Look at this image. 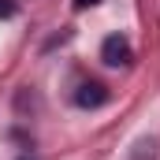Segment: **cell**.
<instances>
[{
  "label": "cell",
  "mask_w": 160,
  "mask_h": 160,
  "mask_svg": "<svg viewBox=\"0 0 160 160\" xmlns=\"http://www.w3.org/2000/svg\"><path fill=\"white\" fill-rule=\"evenodd\" d=\"M101 60H104L108 67H127V63L134 60V48H130V41L123 38V34H108L104 45H101Z\"/></svg>",
  "instance_id": "obj_1"
},
{
  "label": "cell",
  "mask_w": 160,
  "mask_h": 160,
  "mask_svg": "<svg viewBox=\"0 0 160 160\" xmlns=\"http://www.w3.org/2000/svg\"><path fill=\"white\" fill-rule=\"evenodd\" d=\"M75 104H78V108H101V104H108V86H101V82H82L78 89H75Z\"/></svg>",
  "instance_id": "obj_2"
},
{
  "label": "cell",
  "mask_w": 160,
  "mask_h": 160,
  "mask_svg": "<svg viewBox=\"0 0 160 160\" xmlns=\"http://www.w3.org/2000/svg\"><path fill=\"white\" fill-rule=\"evenodd\" d=\"M15 15V0H0V19H11Z\"/></svg>",
  "instance_id": "obj_3"
},
{
  "label": "cell",
  "mask_w": 160,
  "mask_h": 160,
  "mask_svg": "<svg viewBox=\"0 0 160 160\" xmlns=\"http://www.w3.org/2000/svg\"><path fill=\"white\" fill-rule=\"evenodd\" d=\"M93 4H101V0H75V8H93Z\"/></svg>",
  "instance_id": "obj_4"
},
{
  "label": "cell",
  "mask_w": 160,
  "mask_h": 160,
  "mask_svg": "<svg viewBox=\"0 0 160 160\" xmlns=\"http://www.w3.org/2000/svg\"><path fill=\"white\" fill-rule=\"evenodd\" d=\"M22 160H30V157H22Z\"/></svg>",
  "instance_id": "obj_5"
}]
</instances>
